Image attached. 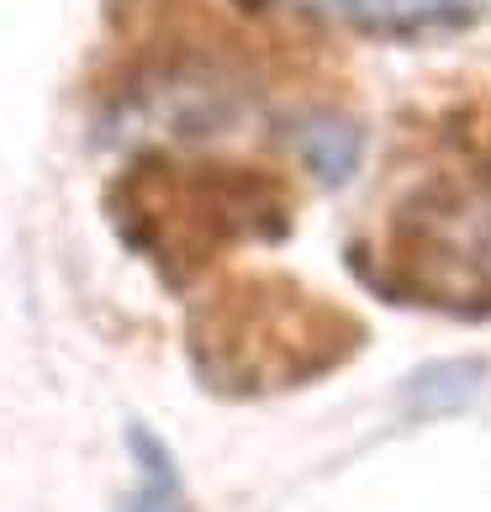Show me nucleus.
I'll use <instances>...</instances> for the list:
<instances>
[{
	"label": "nucleus",
	"mask_w": 491,
	"mask_h": 512,
	"mask_svg": "<svg viewBox=\"0 0 491 512\" xmlns=\"http://www.w3.org/2000/svg\"><path fill=\"white\" fill-rule=\"evenodd\" d=\"M296 6L328 11L338 22H360L381 32H412V27H439L460 22L470 11V0H296Z\"/></svg>",
	"instance_id": "f257e3e1"
},
{
	"label": "nucleus",
	"mask_w": 491,
	"mask_h": 512,
	"mask_svg": "<svg viewBox=\"0 0 491 512\" xmlns=\"http://www.w3.org/2000/svg\"><path fill=\"white\" fill-rule=\"evenodd\" d=\"M132 449L143 454V476H148V491L138 502H132V512H175V502H180V491H175V465H169V454L148 439L143 428H132Z\"/></svg>",
	"instance_id": "f03ea898"
}]
</instances>
